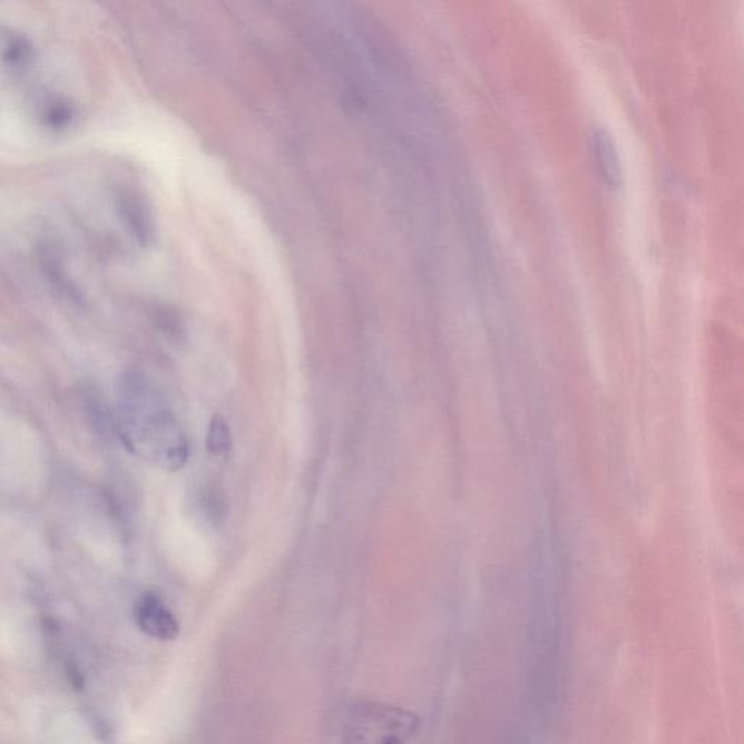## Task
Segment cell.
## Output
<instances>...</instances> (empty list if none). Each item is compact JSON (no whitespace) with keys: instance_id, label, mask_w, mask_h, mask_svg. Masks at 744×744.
Here are the masks:
<instances>
[{"instance_id":"obj_1","label":"cell","mask_w":744,"mask_h":744,"mask_svg":"<svg viewBox=\"0 0 744 744\" xmlns=\"http://www.w3.org/2000/svg\"><path fill=\"white\" fill-rule=\"evenodd\" d=\"M121 428L126 446L166 471L184 469L188 441L175 414L138 371H128L119 384Z\"/></svg>"},{"instance_id":"obj_2","label":"cell","mask_w":744,"mask_h":744,"mask_svg":"<svg viewBox=\"0 0 744 744\" xmlns=\"http://www.w3.org/2000/svg\"><path fill=\"white\" fill-rule=\"evenodd\" d=\"M421 728V718L413 711L358 701L347 713L342 744H409Z\"/></svg>"},{"instance_id":"obj_3","label":"cell","mask_w":744,"mask_h":744,"mask_svg":"<svg viewBox=\"0 0 744 744\" xmlns=\"http://www.w3.org/2000/svg\"><path fill=\"white\" fill-rule=\"evenodd\" d=\"M135 617L138 628L156 640L172 642L179 636L178 619L159 595H143L137 600Z\"/></svg>"},{"instance_id":"obj_4","label":"cell","mask_w":744,"mask_h":744,"mask_svg":"<svg viewBox=\"0 0 744 744\" xmlns=\"http://www.w3.org/2000/svg\"><path fill=\"white\" fill-rule=\"evenodd\" d=\"M116 207L124 226L138 245L149 246L155 238V222L145 199L135 190L121 189L116 197Z\"/></svg>"},{"instance_id":"obj_5","label":"cell","mask_w":744,"mask_h":744,"mask_svg":"<svg viewBox=\"0 0 744 744\" xmlns=\"http://www.w3.org/2000/svg\"><path fill=\"white\" fill-rule=\"evenodd\" d=\"M35 59V50L26 36L11 30L0 28V68L9 74H21Z\"/></svg>"},{"instance_id":"obj_6","label":"cell","mask_w":744,"mask_h":744,"mask_svg":"<svg viewBox=\"0 0 744 744\" xmlns=\"http://www.w3.org/2000/svg\"><path fill=\"white\" fill-rule=\"evenodd\" d=\"M37 116L41 126L50 131H65L74 126L75 105L59 95H42L37 104Z\"/></svg>"},{"instance_id":"obj_7","label":"cell","mask_w":744,"mask_h":744,"mask_svg":"<svg viewBox=\"0 0 744 744\" xmlns=\"http://www.w3.org/2000/svg\"><path fill=\"white\" fill-rule=\"evenodd\" d=\"M596 159L600 172L610 186H618L623 180V166L617 145L605 128H596L594 135Z\"/></svg>"},{"instance_id":"obj_8","label":"cell","mask_w":744,"mask_h":744,"mask_svg":"<svg viewBox=\"0 0 744 744\" xmlns=\"http://www.w3.org/2000/svg\"><path fill=\"white\" fill-rule=\"evenodd\" d=\"M41 268L45 271L47 278L55 285L60 293L69 295L71 298L78 297V291L71 285L68 276V271L65 268L61 255L57 252L52 243H45L40 249Z\"/></svg>"},{"instance_id":"obj_9","label":"cell","mask_w":744,"mask_h":744,"mask_svg":"<svg viewBox=\"0 0 744 744\" xmlns=\"http://www.w3.org/2000/svg\"><path fill=\"white\" fill-rule=\"evenodd\" d=\"M205 446H207V451L213 457H226L232 451L231 428L221 414L213 417L212 422H209Z\"/></svg>"},{"instance_id":"obj_10","label":"cell","mask_w":744,"mask_h":744,"mask_svg":"<svg viewBox=\"0 0 744 744\" xmlns=\"http://www.w3.org/2000/svg\"><path fill=\"white\" fill-rule=\"evenodd\" d=\"M156 322L166 335L174 339H180V336H183V323H180L178 314L172 313L170 310H159V312L156 313Z\"/></svg>"}]
</instances>
